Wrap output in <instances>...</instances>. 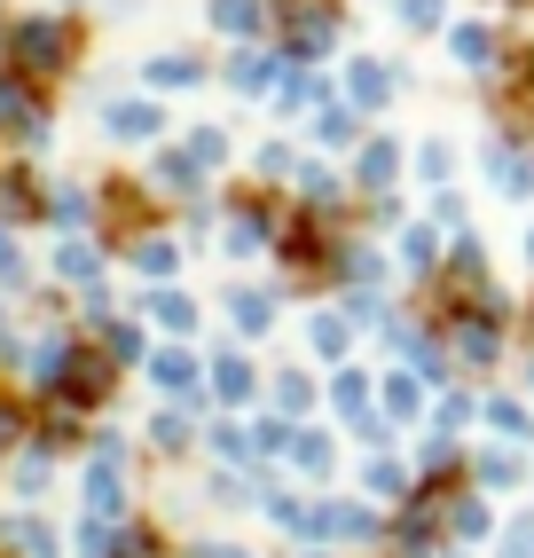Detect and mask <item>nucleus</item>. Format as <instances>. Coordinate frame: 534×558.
Here are the masks:
<instances>
[{
    "mask_svg": "<svg viewBox=\"0 0 534 558\" xmlns=\"http://www.w3.org/2000/svg\"><path fill=\"white\" fill-rule=\"evenodd\" d=\"M56 56H63L56 32H24V63H56Z\"/></svg>",
    "mask_w": 534,
    "mask_h": 558,
    "instance_id": "nucleus-1",
    "label": "nucleus"
}]
</instances>
